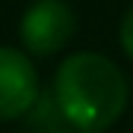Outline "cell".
Listing matches in <instances>:
<instances>
[{
  "instance_id": "6da1fadb",
  "label": "cell",
  "mask_w": 133,
  "mask_h": 133,
  "mask_svg": "<svg viewBox=\"0 0 133 133\" xmlns=\"http://www.w3.org/2000/svg\"><path fill=\"white\" fill-rule=\"evenodd\" d=\"M127 98L130 86L121 68L95 50L62 59L53 80V101L62 118L80 133H104L112 127L127 109Z\"/></svg>"
},
{
  "instance_id": "7a4b0ae2",
  "label": "cell",
  "mask_w": 133,
  "mask_h": 133,
  "mask_svg": "<svg viewBox=\"0 0 133 133\" xmlns=\"http://www.w3.org/2000/svg\"><path fill=\"white\" fill-rule=\"evenodd\" d=\"M77 15L68 0H36L21 15V42L33 56H50L71 42Z\"/></svg>"
},
{
  "instance_id": "3957f363",
  "label": "cell",
  "mask_w": 133,
  "mask_h": 133,
  "mask_svg": "<svg viewBox=\"0 0 133 133\" xmlns=\"http://www.w3.org/2000/svg\"><path fill=\"white\" fill-rule=\"evenodd\" d=\"M38 101V71L30 53L0 44V121L24 118Z\"/></svg>"
},
{
  "instance_id": "277c9868",
  "label": "cell",
  "mask_w": 133,
  "mask_h": 133,
  "mask_svg": "<svg viewBox=\"0 0 133 133\" xmlns=\"http://www.w3.org/2000/svg\"><path fill=\"white\" fill-rule=\"evenodd\" d=\"M118 44H121V50L133 59V6L124 12V18H121V27H118Z\"/></svg>"
},
{
  "instance_id": "5b68a950",
  "label": "cell",
  "mask_w": 133,
  "mask_h": 133,
  "mask_svg": "<svg viewBox=\"0 0 133 133\" xmlns=\"http://www.w3.org/2000/svg\"><path fill=\"white\" fill-rule=\"evenodd\" d=\"M38 133H80V130H74L68 121H62V124H56V121H42V124H38Z\"/></svg>"
}]
</instances>
